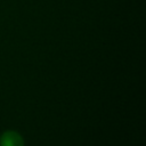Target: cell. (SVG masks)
I'll use <instances>...</instances> for the list:
<instances>
[{"label":"cell","instance_id":"1","mask_svg":"<svg viewBox=\"0 0 146 146\" xmlns=\"http://www.w3.org/2000/svg\"><path fill=\"white\" fill-rule=\"evenodd\" d=\"M0 146H24V139L18 132L8 130L0 136Z\"/></svg>","mask_w":146,"mask_h":146}]
</instances>
